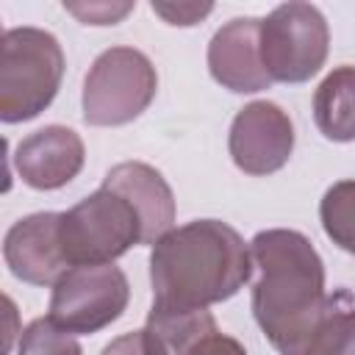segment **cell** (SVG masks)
<instances>
[{
  "label": "cell",
  "instance_id": "9",
  "mask_svg": "<svg viewBox=\"0 0 355 355\" xmlns=\"http://www.w3.org/2000/svg\"><path fill=\"white\" fill-rule=\"evenodd\" d=\"M61 214L44 211L14 222L3 241V258L14 277L31 286H55L72 266L61 252Z\"/></svg>",
  "mask_w": 355,
  "mask_h": 355
},
{
  "label": "cell",
  "instance_id": "17",
  "mask_svg": "<svg viewBox=\"0 0 355 355\" xmlns=\"http://www.w3.org/2000/svg\"><path fill=\"white\" fill-rule=\"evenodd\" d=\"M17 355H83V349L72 333H64L44 316V319H33L22 330Z\"/></svg>",
  "mask_w": 355,
  "mask_h": 355
},
{
  "label": "cell",
  "instance_id": "14",
  "mask_svg": "<svg viewBox=\"0 0 355 355\" xmlns=\"http://www.w3.org/2000/svg\"><path fill=\"white\" fill-rule=\"evenodd\" d=\"M147 327L166 344V349L172 355H183L191 344H197L202 336L219 330L216 319L205 311V308H194V311H180V308H150L147 316Z\"/></svg>",
  "mask_w": 355,
  "mask_h": 355
},
{
  "label": "cell",
  "instance_id": "1",
  "mask_svg": "<svg viewBox=\"0 0 355 355\" xmlns=\"http://www.w3.org/2000/svg\"><path fill=\"white\" fill-rule=\"evenodd\" d=\"M250 252L261 272L252 286L258 327L280 355H305L330 308L316 247L300 230L272 227L252 239Z\"/></svg>",
  "mask_w": 355,
  "mask_h": 355
},
{
  "label": "cell",
  "instance_id": "11",
  "mask_svg": "<svg viewBox=\"0 0 355 355\" xmlns=\"http://www.w3.org/2000/svg\"><path fill=\"white\" fill-rule=\"evenodd\" d=\"M83 139L64 125H47L17 144L14 166L25 186L50 191L67 186L83 169Z\"/></svg>",
  "mask_w": 355,
  "mask_h": 355
},
{
  "label": "cell",
  "instance_id": "5",
  "mask_svg": "<svg viewBox=\"0 0 355 355\" xmlns=\"http://www.w3.org/2000/svg\"><path fill=\"white\" fill-rule=\"evenodd\" d=\"M158 75L153 61L136 47L103 50L83 80V119L94 128L133 122L153 103Z\"/></svg>",
  "mask_w": 355,
  "mask_h": 355
},
{
  "label": "cell",
  "instance_id": "21",
  "mask_svg": "<svg viewBox=\"0 0 355 355\" xmlns=\"http://www.w3.org/2000/svg\"><path fill=\"white\" fill-rule=\"evenodd\" d=\"M183 355H247V349L233 338V336H225L219 330L202 336L197 344H191Z\"/></svg>",
  "mask_w": 355,
  "mask_h": 355
},
{
  "label": "cell",
  "instance_id": "6",
  "mask_svg": "<svg viewBox=\"0 0 355 355\" xmlns=\"http://www.w3.org/2000/svg\"><path fill=\"white\" fill-rule=\"evenodd\" d=\"M327 47V22L311 3H283L261 19V61L272 80H311L324 67Z\"/></svg>",
  "mask_w": 355,
  "mask_h": 355
},
{
  "label": "cell",
  "instance_id": "20",
  "mask_svg": "<svg viewBox=\"0 0 355 355\" xmlns=\"http://www.w3.org/2000/svg\"><path fill=\"white\" fill-rule=\"evenodd\" d=\"M153 11L158 17H164L169 25H197L202 17H208L214 11L211 3H153Z\"/></svg>",
  "mask_w": 355,
  "mask_h": 355
},
{
  "label": "cell",
  "instance_id": "16",
  "mask_svg": "<svg viewBox=\"0 0 355 355\" xmlns=\"http://www.w3.org/2000/svg\"><path fill=\"white\" fill-rule=\"evenodd\" d=\"M305 355H355V308H336L330 302Z\"/></svg>",
  "mask_w": 355,
  "mask_h": 355
},
{
  "label": "cell",
  "instance_id": "7",
  "mask_svg": "<svg viewBox=\"0 0 355 355\" xmlns=\"http://www.w3.org/2000/svg\"><path fill=\"white\" fill-rule=\"evenodd\" d=\"M130 300L128 277L114 263L72 266L55 286L47 319L72 336H89L116 322Z\"/></svg>",
  "mask_w": 355,
  "mask_h": 355
},
{
  "label": "cell",
  "instance_id": "19",
  "mask_svg": "<svg viewBox=\"0 0 355 355\" xmlns=\"http://www.w3.org/2000/svg\"><path fill=\"white\" fill-rule=\"evenodd\" d=\"M133 6L136 3H64V8L86 25H116L125 14L133 11Z\"/></svg>",
  "mask_w": 355,
  "mask_h": 355
},
{
  "label": "cell",
  "instance_id": "15",
  "mask_svg": "<svg viewBox=\"0 0 355 355\" xmlns=\"http://www.w3.org/2000/svg\"><path fill=\"white\" fill-rule=\"evenodd\" d=\"M319 219L327 239L355 255V180H338L324 191Z\"/></svg>",
  "mask_w": 355,
  "mask_h": 355
},
{
  "label": "cell",
  "instance_id": "8",
  "mask_svg": "<svg viewBox=\"0 0 355 355\" xmlns=\"http://www.w3.org/2000/svg\"><path fill=\"white\" fill-rule=\"evenodd\" d=\"M227 150L241 172L255 178L272 175L283 169L294 153V125L277 103L255 100L236 114Z\"/></svg>",
  "mask_w": 355,
  "mask_h": 355
},
{
  "label": "cell",
  "instance_id": "13",
  "mask_svg": "<svg viewBox=\"0 0 355 355\" xmlns=\"http://www.w3.org/2000/svg\"><path fill=\"white\" fill-rule=\"evenodd\" d=\"M313 119L324 139L355 141V67H336L313 94Z\"/></svg>",
  "mask_w": 355,
  "mask_h": 355
},
{
  "label": "cell",
  "instance_id": "3",
  "mask_svg": "<svg viewBox=\"0 0 355 355\" xmlns=\"http://www.w3.org/2000/svg\"><path fill=\"white\" fill-rule=\"evenodd\" d=\"M64 50L42 28H8L0 39V119L28 122L58 94Z\"/></svg>",
  "mask_w": 355,
  "mask_h": 355
},
{
  "label": "cell",
  "instance_id": "2",
  "mask_svg": "<svg viewBox=\"0 0 355 355\" xmlns=\"http://www.w3.org/2000/svg\"><path fill=\"white\" fill-rule=\"evenodd\" d=\"M250 275V247L219 219H194L172 227L150 252L153 305L158 308L194 311L225 302Z\"/></svg>",
  "mask_w": 355,
  "mask_h": 355
},
{
  "label": "cell",
  "instance_id": "12",
  "mask_svg": "<svg viewBox=\"0 0 355 355\" xmlns=\"http://www.w3.org/2000/svg\"><path fill=\"white\" fill-rule=\"evenodd\" d=\"M103 186L122 194L133 205L141 222V244H155L172 230L175 197H172L169 183L155 166L141 164V161H122L108 169Z\"/></svg>",
  "mask_w": 355,
  "mask_h": 355
},
{
  "label": "cell",
  "instance_id": "10",
  "mask_svg": "<svg viewBox=\"0 0 355 355\" xmlns=\"http://www.w3.org/2000/svg\"><path fill=\"white\" fill-rule=\"evenodd\" d=\"M211 78L236 94L269 89L272 78L261 61V19L236 17L225 22L208 44Z\"/></svg>",
  "mask_w": 355,
  "mask_h": 355
},
{
  "label": "cell",
  "instance_id": "4",
  "mask_svg": "<svg viewBox=\"0 0 355 355\" xmlns=\"http://www.w3.org/2000/svg\"><path fill=\"white\" fill-rule=\"evenodd\" d=\"M58 239L69 266H100L141 244V222L122 194L100 186L61 214Z\"/></svg>",
  "mask_w": 355,
  "mask_h": 355
},
{
  "label": "cell",
  "instance_id": "18",
  "mask_svg": "<svg viewBox=\"0 0 355 355\" xmlns=\"http://www.w3.org/2000/svg\"><path fill=\"white\" fill-rule=\"evenodd\" d=\"M103 355H172V352L150 327H144L114 338L111 344L103 347Z\"/></svg>",
  "mask_w": 355,
  "mask_h": 355
}]
</instances>
